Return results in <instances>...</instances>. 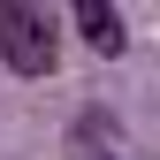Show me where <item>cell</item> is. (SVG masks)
Returning a JSON list of instances; mask_svg holds the SVG:
<instances>
[{
	"label": "cell",
	"mask_w": 160,
	"mask_h": 160,
	"mask_svg": "<svg viewBox=\"0 0 160 160\" xmlns=\"http://www.w3.org/2000/svg\"><path fill=\"white\" fill-rule=\"evenodd\" d=\"M53 53H61V31H53L46 8H31V0H8L0 8V61L15 76H46Z\"/></svg>",
	"instance_id": "cell-1"
},
{
	"label": "cell",
	"mask_w": 160,
	"mask_h": 160,
	"mask_svg": "<svg viewBox=\"0 0 160 160\" xmlns=\"http://www.w3.org/2000/svg\"><path fill=\"white\" fill-rule=\"evenodd\" d=\"M76 31H84L99 53H122V8H99V0H84V8H76Z\"/></svg>",
	"instance_id": "cell-2"
},
{
	"label": "cell",
	"mask_w": 160,
	"mask_h": 160,
	"mask_svg": "<svg viewBox=\"0 0 160 160\" xmlns=\"http://www.w3.org/2000/svg\"><path fill=\"white\" fill-rule=\"evenodd\" d=\"M99 160H107V152H99Z\"/></svg>",
	"instance_id": "cell-3"
}]
</instances>
